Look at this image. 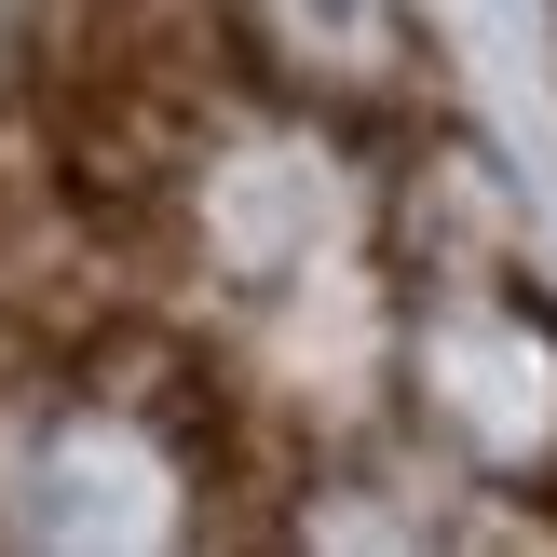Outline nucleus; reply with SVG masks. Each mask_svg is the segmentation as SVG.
Segmentation results:
<instances>
[{
    "mask_svg": "<svg viewBox=\"0 0 557 557\" xmlns=\"http://www.w3.org/2000/svg\"><path fill=\"white\" fill-rule=\"evenodd\" d=\"M395 354L408 408L449 435V462L476 490H557V299L531 245H435L395 259Z\"/></svg>",
    "mask_w": 557,
    "mask_h": 557,
    "instance_id": "obj_1",
    "label": "nucleus"
},
{
    "mask_svg": "<svg viewBox=\"0 0 557 557\" xmlns=\"http://www.w3.org/2000/svg\"><path fill=\"white\" fill-rule=\"evenodd\" d=\"M218 14L259 54L272 96L326 109L354 136L368 123H422V96H435V41H422L408 0H218Z\"/></svg>",
    "mask_w": 557,
    "mask_h": 557,
    "instance_id": "obj_2",
    "label": "nucleus"
}]
</instances>
